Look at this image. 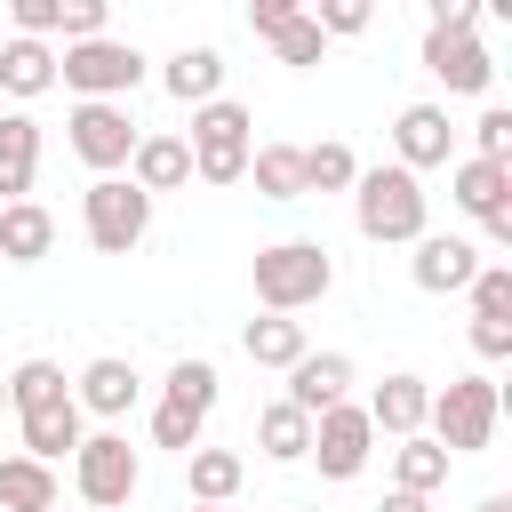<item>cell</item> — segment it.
<instances>
[{
    "mask_svg": "<svg viewBox=\"0 0 512 512\" xmlns=\"http://www.w3.org/2000/svg\"><path fill=\"white\" fill-rule=\"evenodd\" d=\"M480 512H512V496H480Z\"/></svg>",
    "mask_w": 512,
    "mask_h": 512,
    "instance_id": "cell-42",
    "label": "cell"
},
{
    "mask_svg": "<svg viewBox=\"0 0 512 512\" xmlns=\"http://www.w3.org/2000/svg\"><path fill=\"white\" fill-rule=\"evenodd\" d=\"M464 296H472V320H512V264H480Z\"/></svg>",
    "mask_w": 512,
    "mask_h": 512,
    "instance_id": "cell-31",
    "label": "cell"
},
{
    "mask_svg": "<svg viewBox=\"0 0 512 512\" xmlns=\"http://www.w3.org/2000/svg\"><path fill=\"white\" fill-rule=\"evenodd\" d=\"M256 448H264L272 464H304V448H312V416L288 408V400H272V408L256 416Z\"/></svg>",
    "mask_w": 512,
    "mask_h": 512,
    "instance_id": "cell-27",
    "label": "cell"
},
{
    "mask_svg": "<svg viewBox=\"0 0 512 512\" xmlns=\"http://www.w3.org/2000/svg\"><path fill=\"white\" fill-rule=\"evenodd\" d=\"M0 88L24 96V104L48 96V88H56V48H48V40H0Z\"/></svg>",
    "mask_w": 512,
    "mask_h": 512,
    "instance_id": "cell-23",
    "label": "cell"
},
{
    "mask_svg": "<svg viewBox=\"0 0 512 512\" xmlns=\"http://www.w3.org/2000/svg\"><path fill=\"white\" fill-rule=\"evenodd\" d=\"M136 392H144V376L128 368V360H88L80 376H72V400H80V416H128L136 408Z\"/></svg>",
    "mask_w": 512,
    "mask_h": 512,
    "instance_id": "cell-15",
    "label": "cell"
},
{
    "mask_svg": "<svg viewBox=\"0 0 512 512\" xmlns=\"http://www.w3.org/2000/svg\"><path fill=\"white\" fill-rule=\"evenodd\" d=\"M288 16H304V8H296V0H256V8H248V24H256L264 40H272V32L288 24Z\"/></svg>",
    "mask_w": 512,
    "mask_h": 512,
    "instance_id": "cell-40",
    "label": "cell"
},
{
    "mask_svg": "<svg viewBox=\"0 0 512 512\" xmlns=\"http://www.w3.org/2000/svg\"><path fill=\"white\" fill-rule=\"evenodd\" d=\"M16 432H24V456H32V464H48V472L88 440V432H80V400H72V392H64V400L24 408V416H16Z\"/></svg>",
    "mask_w": 512,
    "mask_h": 512,
    "instance_id": "cell-13",
    "label": "cell"
},
{
    "mask_svg": "<svg viewBox=\"0 0 512 512\" xmlns=\"http://www.w3.org/2000/svg\"><path fill=\"white\" fill-rule=\"evenodd\" d=\"M448 200L464 208V216H512V168L504 160H456V176H448Z\"/></svg>",
    "mask_w": 512,
    "mask_h": 512,
    "instance_id": "cell-17",
    "label": "cell"
},
{
    "mask_svg": "<svg viewBox=\"0 0 512 512\" xmlns=\"http://www.w3.org/2000/svg\"><path fill=\"white\" fill-rule=\"evenodd\" d=\"M424 408H432V384L408 376V368H392V376L376 384V400H368V424L392 432V440H408V432H424Z\"/></svg>",
    "mask_w": 512,
    "mask_h": 512,
    "instance_id": "cell-18",
    "label": "cell"
},
{
    "mask_svg": "<svg viewBox=\"0 0 512 512\" xmlns=\"http://www.w3.org/2000/svg\"><path fill=\"white\" fill-rule=\"evenodd\" d=\"M376 512H432V496H408V488H392V496H384Z\"/></svg>",
    "mask_w": 512,
    "mask_h": 512,
    "instance_id": "cell-41",
    "label": "cell"
},
{
    "mask_svg": "<svg viewBox=\"0 0 512 512\" xmlns=\"http://www.w3.org/2000/svg\"><path fill=\"white\" fill-rule=\"evenodd\" d=\"M56 32H64V48H72V40H104V0H64Z\"/></svg>",
    "mask_w": 512,
    "mask_h": 512,
    "instance_id": "cell-36",
    "label": "cell"
},
{
    "mask_svg": "<svg viewBox=\"0 0 512 512\" xmlns=\"http://www.w3.org/2000/svg\"><path fill=\"white\" fill-rule=\"evenodd\" d=\"M344 392H352V360H344V352H304V360L288 368V392H280V400L304 408V416H320V408H336Z\"/></svg>",
    "mask_w": 512,
    "mask_h": 512,
    "instance_id": "cell-14",
    "label": "cell"
},
{
    "mask_svg": "<svg viewBox=\"0 0 512 512\" xmlns=\"http://www.w3.org/2000/svg\"><path fill=\"white\" fill-rule=\"evenodd\" d=\"M136 136H144V128H136L128 104H72V112H64V144H72L96 176H120L128 152H136Z\"/></svg>",
    "mask_w": 512,
    "mask_h": 512,
    "instance_id": "cell-8",
    "label": "cell"
},
{
    "mask_svg": "<svg viewBox=\"0 0 512 512\" xmlns=\"http://www.w3.org/2000/svg\"><path fill=\"white\" fill-rule=\"evenodd\" d=\"M352 184H360L352 144H304V192H352Z\"/></svg>",
    "mask_w": 512,
    "mask_h": 512,
    "instance_id": "cell-29",
    "label": "cell"
},
{
    "mask_svg": "<svg viewBox=\"0 0 512 512\" xmlns=\"http://www.w3.org/2000/svg\"><path fill=\"white\" fill-rule=\"evenodd\" d=\"M320 48H328V40H320L312 16H288V24L272 32V56H280V64H320Z\"/></svg>",
    "mask_w": 512,
    "mask_h": 512,
    "instance_id": "cell-34",
    "label": "cell"
},
{
    "mask_svg": "<svg viewBox=\"0 0 512 512\" xmlns=\"http://www.w3.org/2000/svg\"><path fill=\"white\" fill-rule=\"evenodd\" d=\"M448 480V448L440 440H424V432H408L400 448H392V488H408V496H432Z\"/></svg>",
    "mask_w": 512,
    "mask_h": 512,
    "instance_id": "cell-28",
    "label": "cell"
},
{
    "mask_svg": "<svg viewBox=\"0 0 512 512\" xmlns=\"http://www.w3.org/2000/svg\"><path fill=\"white\" fill-rule=\"evenodd\" d=\"M168 400L192 408V416H208V408H216V368H208V360H176V368H168Z\"/></svg>",
    "mask_w": 512,
    "mask_h": 512,
    "instance_id": "cell-32",
    "label": "cell"
},
{
    "mask_svg": "<svg viewBox=\"0 0 512 512\" xmlns=\"http://www.w3.org/2000/svg\"><path fill=\"white\" fill-rule=\"evenodd\" d=\"M448 144H456V128H448V112H440V104H400V120H392V152H400V168H408V176L448 168Z\"/></svg>",
    "mask_w": 512,
    "mask_h": 512,
    "instance_id": "cell-12",
    "label": "cell"
},
{
    "mask_svg": "<svg viewBox=\"0 0 512 512\" xmlns=\"http://www.w3.org/2000/svg\"><path fill=\"white\" fill-rule=\"evenodd\" d=\"M0 512H56V472L32 464L24 448L0 456Z\"/></svg>",
    "mask_w": 512,
    "mask_h": 512,
    "instance_id": "cell-24",
    "label": "cell"
},
{
    "mask_svg": "<svg viewBox=\"0 0 512 512\" xmlns=\"http://www.w3.org/2000/svg\"><path fill=\"white\" fill-rule=\"evenodd\" d=\"M48 248H56V216H48L40 200L0 208V264H40Z\"/></svg>",
    "mask_w": 512,
    "mask_h": 512,
    "instance_id": "cell-22",
    "label": "cell"
},
{
    "mask_svg": "<svg viewBox=\"0 0 512 512\" xmlns=\"http://www.w3.org/2000/svg\"><path fill=\"white\" fill-rule=\"evenodd\" d=\"M368 448H376V424H368V408H352V400H336V408H320L312 416V464H320V480H360L368 472Z\"/></svg>",
    "mask_w": 512,
    "mask_h": 512,
    "instance_id": "cell-9",
    "label": "cell"
},
{
    "mask_svg": "<svg viewBox=\"0 0 512 512\" xmlns=\"http://www.w3.org/2000/svg\"><path fill=\"white\" fill-rule=\"evenodd\" d=\"M184 472H192V504H216V512H224V504L240 496V480H248V464H240L232 448H192Z\"/></svg>",
    "mask_w": 512,
    "mask_h": 512,
    "instance_id": "cell-26",
    "label": "cell"
},
{
    "mask_svg": "<svg viewBox=\"0 0 512 512\" xmlns=\"http://www.w3.org/2000/svg\"><path fill=\"white\" fill-rule=\"evenodd\" d=\"M200 424H208V416H192V408L160 400V408H152V448H176V456H192V448H200Z\"/></svg>",
    "mask_w": 512,
    "mask_h": 512,
    "instance_id": "cell-33",
    "label": "cell"
},
{
    "mask_svg": "<svg viewBox=\"0 0 512 512\" xmlns=\"http://www.w3.org/2000/svg\"><path fill=\"white\" fill-rule=\"evenodd\" d=\"M0 408H8V376H0Z\"/></svg>",
    "mask_w": 512,
    "mask_h": 512,
    "instance_id": "cell-44",
    "label": "cell"
},
{
    "mask_svg": "<svg viewBox=\"0 0 512 512\" xmlns=\"http://www.w3.org/2000/svg\"><path fill=\"white\" fill-rule=\"evenodd\" d=\"M72 384H64V368L56 360H16L8 368V408L24 416V408H40V400H64Z\"/></svg>",
    "mask_w": 512,
    "mask_h": 512,
    "instance_id": "cell-30",
    "label": "cell"
},
{
    "mask_svg": "<svg viewBox=\"0 0 512 512\" xmlns=\"http://www.w3.org/2000/svg\"><path fill=\"white\" fill-rule=\"evenodd\" d=\"M128 184H136L144 200L192 184V152H184V136H136V152H128Z\"/></svg>",
    "mask_w": 512,
    "mask_h": 512,
    "instance_id": "cell-20",
    "label": "cell"
},
{
    "mask_svg": "<svg viewBox=\"0 0 512 512\" xmlns=\"http://www.w3.org/2000/svg\"><path fill=\"white\" fill-rule=\"evenodd\" d=\"M136 480H144V464H136L128 432H88V440L72 448V488H80L88 512H120V504L136 496Z\"/></svg>",
    "mask_w": 512,
    "mask_h": 512,
    "instance_id": "cell-6",
    "label": "cell"
},
{
    "mask_svg": "<svg viewBox=\"0 0 512 512\" xmlns=\"http://www.w3.org/2000/svg\"><path fill=\"white\" fill-rule=\"evenodd\" d=\"M80 224H88V248H96V256H128V248L152 232V200H144L128 176H96L88 200H80Z\"/></svg>",
    "mask_w": 512,
    "mask_h": 512,
    "instance_id": "cell-7",
    "label": "cell"
},
{
    "mask_svg": "<svg viewBox=\"0 0 512 512\" xmlns=\"http://www.w3.org/2000/svg\"><path fill=\"white\" fill-rule=\"evenodd\" d=\"M472 136H480V152H472V160H504V168H512V112H504V104H488Z\"/></svg>",
    "mask_w": 512,
    "mask_h": 512,
    "instance_id": "cell-35",
    "label": "cell"
},
{
    "mask_svg": "<svg viewBox=\"0 0 512 512\" xmlns=\"http://www.w3.org/2000/svg\"><path fill=\"white\" fill-rule=\"evenodd\" d=\"M472 352L480 360H512V320H472Z\"/></svg>",
    "mask_w": 512,
    "mask_h": 512,
    "instance_id": "cell-39",
    "label": "cell"
},
{
    "mask_svg": "<svg viewBox=\"0 0 512 512\" xmlns=\"http://www.w3.org/2000/svg\"><path fill=\"white\" fill-rule=\"evenodd\" d=\"M40 176V120L32 112H0V208H16Z\"/></svg>",
    "mask_w": 512,
    "mask_h": 512,
    "instance_id": "cell-16",
    "label": "cell"
},
{
    "mask_svg": "<svg viewBox=\"0 0 512 512\" xmlns=\"http://www.w3.org/2000/svg\"><path fill=\"white\" fill-rule=\"evenodd\" d=\"M184 512H216V504H184Z\"/></svg>",
    "mask_w": 512,
    "mask_h": 512,
    "instance_id": "cell-43",
    "label": "cell"
},
{
    "mask_svg": "<svg viewBox=\"0 0 512 512\" xmlns=\"http://www.w3.org/2000/svg\"><path fill=\"white\" fill-rule=\"evenodd\" d=\"M160 88H168L176 104H192V112H200V104H216V96H224V56H216L208 40H200V48H176V56L160 64Z\"/></svg>",
    "mask_w": 512,
    "mask_h": 512,
    "instance_id": "cell-19",
    "label": "cell"
},
{
    "mask_svg": "<svg viewBox=\"0 0 512 512\" xmlns=\"http://www.w3.org/2000/svg\"><path fill=\"white\" fill-rule=\"evenodd\" d=\"M312 24H320V40H328V32H368V0H320Z\"/></svg>",
    "mask_w": 512,
    "mask_h": 512,
    "instance_id": "cell-38",
    "label": "cell"
},
{
    "mask_svg": "<svg viewBox=\"0 0 512 512\" xmlns=\"http://www.w3.org/2000/svg\"><path fill=\"white\" fill-rule=\"evenodd\" d=\"M424 72H432L448 96H480V88L496 80V64H488L480 32H448V24H432V32H424Z\"/></svg>",
    "mask_w": 512,
    "mask_h": 512,
    "instance_id": "cell-11",
    "label": "cell"
},
{
    "mask_svg": "<svg viewBox=\"0 0 512 512\" xmlns=\"http://www.w3.org/2000/svg\"><path fill=\"white\" fill-rule=\"evenodd\" d=\"M248 280H256V304H264V312H288V320H296L304 304H320V296L336 288V264H328L320 240H272V248H256Z\"/></svg>",
    "mask_w": 512,
    "mask_h": 512,
    "instance_id": "cell-2",
    "label": "cell"
},
{
    "mask_svg": "<svg viewBox=\"0 0 512 512\" xmlns=\"http://www.w3.org/2000/svg\"><path fill=\"white\" fill-rule=\"evenodd\" d=\"M496 416H504V392H496V376H448L440 392H432V408H424V440H440L448 456H472V448H488L496 440Z\"/></svg>",
    "mask_w": 512,
    "mask_h": 512,
    "instance_id": "cell-3",
    "label": "cell"
},
{
    "mask_svg": "<svg viewBox=\"0 0 512 512\" xmlns=\"http://www.w3.org/2000/svg\"><path fill=\"white\" fill-rule=\"evenodd\" d=\"M56 80L64 88H80V104H128V88L144 80V56L128 48V40H72L64 56H56Z\"/></svg>",
    "mask_w": 512,
    "mask_h": 512,
    "instance_id": "cell-5",
    "label": "cell"
},
{
    "mask_svg": "<svg viewBox=\"0 0 512 512\" xmlns=\"http://www.w3.org/2000/svg\"><path fill=\"white\" fill-rule=\"evenodd\" d=\"M248 104H232V96H216V104H200L192 112V136H184V152H192V176L200 184H248Z\"/></svg>",
    "mask_w": 512,
    "mask_h": 512,
    "instance_id": "cell-4",
    "label": "cell"
},
{
    "mask_svg": "<svg viewBox=\"0 0 512 512\" xmlns=\"http://www.w3.org/2000/svg\"><path fill=\"white\" fill-rule=\"evenodd\" d=\"M240 352H248L256 368H280V376H288V368H296L312 344H304V320H288V312H264V320H248V328H240Z\"/></svg>",
    "mask_w": 512,
    "mask_h": 512,
    "instance_id": "cell-21",
    "label": "cell"
},
{
    "mask_svg": "<svg viewBox=\"0 0 512 512\" xmlns=\"http://www.w3.org/2000/svg\"><path fill=\"white\" fill-rule=\"evenodd\" d=\"M480 264H488V256H480V240H464V232H424V240H416V256H408V280H416L424 296H464Z\"/></svg>",
    "mask_w": 512,
    "mask_h": 512,
    "instance_id": "cell-10",
    "label": "cell"
},
{
    "mask_svg": "<svg viewBox=\"0 0 512 512\" xmlns=\"http://www.w3.org/2000/svg\"><path fill=\"white\" fill-rule=\"evenodd\" d=\"M304 512H320V504H304Z\"/></svg>",
    "mask_w": 512,
    "mask_h": 512,
    "instance_id": "cell-45",
    "label": "cell"
},
{
    "mask_svg": "<svg viewBox=\"0 0 512 512\" xmlns=\"http://www.w3.org/2000/svg\"><path fill=\"white\" fill-rule=\"evenodd\" d=\"M248 176H256V200H304V144H256Z\"/></svg>",
    "mask_w": 512,
    "mask_h": 512,
    "instance_id": "cell-25",
    "label": "cell"
},
{
    "mask_svg": "<svg viewBox=\"0 0 512 512\" xmlns=\"http://www.w3.org/2000/svg\"><path fill=\"white\" fill-rule=\"evenodd\" d=\"M64 16V0H16V40H48Z\"/></svg>",
    "mask_w": 512,
    "mask_h": 512,
    "instance_id": "cell-37",
    "label": "cell"
},
{
    "mask_svg": "<svg viewBox=\"0 0 512 512\" xmlns=\"http://www.w3.org/2000/svg\"><path fill=\"white\" fill-rule=\"evenodd\" d=\"M424 216H432V200H424V184L392 160V168H360V184H352V224H360V240H376V248H416L424 240Z\"/></svg>",
    "mask_w": 512,
    "mask_h": 512,
    "instance_id": "cell-1",
    "label": "cell"
}]
</instances>
